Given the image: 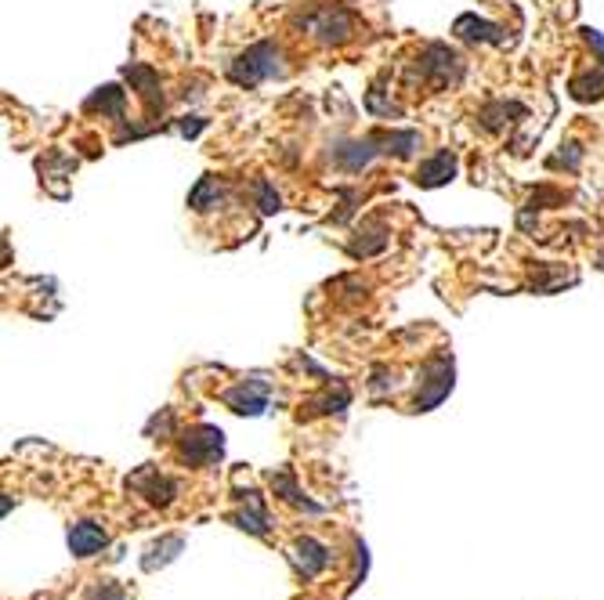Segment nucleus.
<instances>
[{
  "label": "nucleus",
  "mask_w": 604,
  "mask_h": 600,
  "mask_svg": "<svg viewBox=\"0 0 604 600\" xmlns=\"http://www.w3.org/2000/svg\"><path fill=\"white\" fill-rule=\"evenodd\" d=\"M283 66H279V51L272 44H254L246 55H239L228 69V77L239 84V88H257L261 80L268 77H279Z\"/></svg>",
  "instance_id": "obj_1"
},
{
  "label": "nucleus",
  "mask_w": 604,
  "mask_h": 600,
  "mask_svg": "<svg viewBox=\"0 0 604 600\" xmlns=\"http://www.w3.org/2000/svg\"><path fill=\"white\" fill-rule=\"evenodd\" d=\"M307 29H311L322 44H344V40L351 36L355 22H351V11H344V7H326V11H318V15L307 18Z\"/></svg>",
  "instance_id": "obj_2"
},
{
  "label": "nucleus",
  "mask_w": 604,
  "mask_h": 600,
  "mask_svg": "<svg viewBox=\"0 0 604 600\" xmlns=\"http://www.w3.org/2000/svg\"><path fill=\"white\" fill-rule=\"evenodd\" d=\"M420 73H423L431 84L445 88V84H453V80L460 77V58H456L449 47L434 44V47H427V51L420 55Z\"/></svg>",
  "instance_id": "obj_3"
},
{
  "label": "nucleus",
  "mask_w": 604,
  "mask_h": 600,
  "mask_svg": "<svg viewBox=\"0 0 604 600\" xmlns=\"http://www.w3.org/2000/svg\"><path fill=\"white\" fill-rule=\"evenodd\" d=\"M456 33H460L463 40L504 44V29H500V26H493V22H482V18H474V15H463V18H456Z\"/></svg>",
  "instance_id": "obj_4"
},
{
  "label": "nucleus",
  "mask_w": 604,
  "mask_h": 600,
  "mask_svg": "<svg viewBox=\"0 0 604 600\" xmlns=\"http://www.w3.org/2000/svg\"><path fill=\"white\" fill-rule=\"evenodd\" d=\"M453 171H456V160H453V152H438L434 160H427V163L420 167L416 181H420L423 189H434V185H445V181L453 178Z\"/></svg>",
  "instance_id": "obj_5"
},
{
  "label": "nucleus",
  "mask_w": 604,
  "mask_h": 600,
  "mask_svg": "<svg viewBox=\"0 0 604 600\" xmlns=\"http://www.w3.org/2000/svg\"><path fill=\"white\" fill-rule=\"evenodd\" d=\"M373 145H377V141H373V138H366V141H355V145L340 149V152H337L340 167H348V171H359V167H366V163L377 156V149H373Z\"/></svg>",
  "instance_id": "obj_6"
},
{
  "label": "nucleus",
  "mask_w": 604,
  "mask_h": 600,
  "mask_svg": "<svg viewBox=\"0 0 604 600\" xmlns=\"http://www.w3.org/2000/svg\"><path fill=\"white\" fill-rule=\"evenodd\" d=\"M604 95V73H587V77H576L572 80V98L590 101Z\"/></svg>",
  "instance_id": "obj_7"
},
{
  "label": "nucleus",
  "mask_w": 604,
  "mask_h": 600,
  "mask_svg": "<svg viewBox=\"0 0 604 600\" xmlns=\"http://www.w3.org/2000/svg\"><path fill=\"white\" fill-rule=\"evenodd\" d=\"M69 543H73L77 553H91V550H99L101 543H105V532L91 528V524H77V532L69 535Z\"/></svg>",
  "instance_id": "obj_8"
},
{
  "label": "nucleus",
  "mask_w": 604,
  "mask_h": 600,
  "mask_svg": "<svg viewBox=\"0 0 604 600\" xmlns=\"http://www.w3.org/2000/svg\"><path fill=\"white\" fill-rule=\"evenodd\" d=\"M525 109L521 105H506V101H500V105H489L485 112H482V123L489 127V130H500L506 123V116H521Z\"/></svg>",
  "instance_id": "obj_9"
},
{
  "label": "nucleus",
  "mask_w": 604,
  "mask_h": 600,
  "mask_svg": "<svg viewBox=\"0 0 604 600\" xmlns=\"http://www.w3.org/2000/svg\"><path fill=\"white\" fill-rule=\"evenodd\" d=\"M228 401L235 405V412H261V409H265V391L250 395V391H246V384H243L239 391H232V395H228Z\"/></svg>",
  "instance_id": "obj_10"
},
{
  "label": "nucleus",
  "mask_w": 604,
  "mask_h": 600,
  "mask_svg": "<svg viewBox=\"0 0 604 600\" xmlns=\"http://www.w3.org/2000/svg\"><path fill=\"white\" fill-rule=\"evenodd\" d=\"M91 109H105V112L120 116V109H123V95H120L116 88H105L101 95H95V98H91Z\"/></svg>",
  "instance_id": "obj_11"
},
{
  "label": "nucleus",
  "mask_w": 604,
  "mask_h": 600,
  "mask_svg": "<svg viewBox=\"0 0 604 600\" xmlns=\"http://www.w3.org/2000/svg\"><path fill=\"white\" fill-rule=\"evenodd\" d=\"M210 200H217V181H213V178H203L200 185H196V192L189 196V202H193L196 210H210V206H206Z\"/></svg>",
  "instance_id": "obj_12"
},
{
  "label": "nucleus",
  "mask_w": 604,
  "mask_h": 600,
  "mask_svg": "<svg viewBox=\"0 0 604 600\" xmlns=\"http://www.w3.org/2000/svg\"><path fill=\"white\" fill-rule=\"evenodd\" d=\"M257 196H261V210H265V213L279 210V192H272L268 181H257Z\"/></svg>",
  "instance_id": "obj_13"
}]
</instances>
